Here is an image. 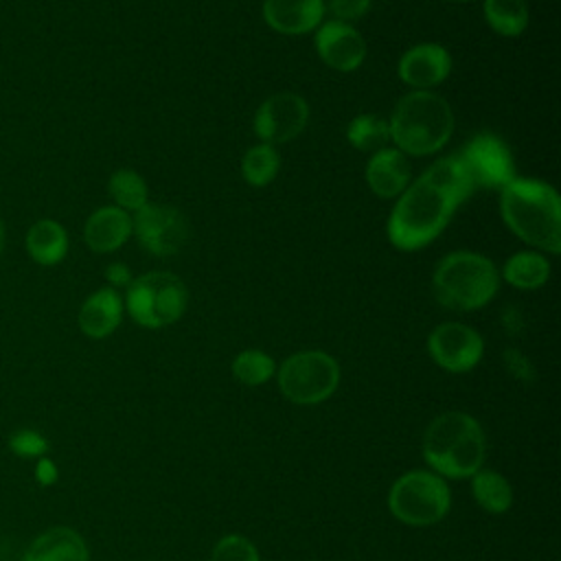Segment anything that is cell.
Returning <instances> with one entry per match:
<instances>
[{"label": "cell", "mask_w": 561, "mask_h": 561, "mask_svg": "<svg viewBox=\"0 0 561 561\" xmlns=\"http://www.w3.org/2000/svg\"><path fill=\"white\" fill-rule=\"evenodd\" d=\"M550 276V263L537 252H517L504 263V278L517 289H537Z\"/></svg>", "instance_id": "cell-22"}, {"label": "cell", "mask_w": 561, "mask_h": 561, "mask_svg": "<svg viewBox=\"0 0 561 561\" xmlns=\"http://www.w3.org/2000/svg\"><path fill=\"white\" fill-rule=\"evenodd\" d=\"M107 280L114 285V287H123V285H129L131 283V276H129V267L123 265V263H112L105 272Z\"/></svg>", "instance_id": "cell-32"}, {"label": "cell", "mask_w": 561, "mask_h": 561, "mask_svg": "<svg viewBox=\"0 0 561 561\" xmlns=\"http://www.w3.org/2000/svg\"><path fill=\"white\" fill-rule=\"evenodd\" d=\"M484 18L500 35H519L528 26V7L524 0H484Z\"/></svg>", "instance_id": "cell-23"}, {"label": "cell", "mask_w": 561, "mask_h": 561, "mask_svg": "<svg viewBox=\"0 0 561 561\" xmlns=\"http://www.w3.org/2000/svg\"><path fill=\"white\" fill-rule=\"evenodd\" d=\"M471 191L473 186L460 158H440L403 188L388 219V239L399 250L427 245L438 237Z\"/></svg>", "instance_id": "cell-1"}, {"label": "cell", "mask_w": 561, "mask_h": 561, "mask_svg": "<svg viewBox=\"0 0 561 561\" xmlns=\"http://www.w3.org/2000/svg\"><path fill=\"white\" fill-rule=\"evenodd\" d=\"M131 234V217L118 206L94 210L83 228V239L92 252H114Z\"/></svg>", "instance_id": "cell-17"}, {"label": "cell", "mask_w": 561, "mask_h": 561, "mask_svg": "<svg viewBox=\"0 0 561 561\" xmlns=\"http://www.w3.org/2000/svg\"><path fill=\"white\" fill-rule=\"evenodd\" d=\"M33 473H35V480H37L39 486H50L59 478V469H57V465L48 456H42V458L35 460Z\"/></svg>", "instance_id": "cell-31"}, {"label": "cell", "mask_w": 561, "mask_h": 561, "mask_svg": "<svg viewBox=\"0 0 561 561\" xmlns=\"http://www.w3.org/2000/svg\"><path fill=\"white\" fill-rule=\"evenodd\" d=\"M276 373V364L274 359L256 348H248L241 351L234 359H232V375L239 383L243 386H261L265 381H270Z\"/></svg>", "instance_id": "cell-25"}, {"label": "cell", "mask_w": 561, "mask_h": 561, "mask_svg": "<svg viewBox=\"0 0 561 561\" xmlns=\"http://www.w3.org/2000/svg\"><path fill=\"white\" fill-rule=\"evenodd\" d=\"M2 250H4V224L0 219V254H2Z\"/></svg>", "instance_id": "cell-33"}, {"label": "cell", "mask_w": 561, "mask_h": 561, "mask_svg": "<svg viewBox=\"0 0 561 561\" xmlns=\"http://www.w3.org/2000/svg\"><path fill=\"white\" fill-rule=\"evenodd\" d=\"M346 138L359 151L381 149L386 145V140L390 138V127L383 118L362 114L351 121V125L346 129Z\"/></svg>", "instance_id": "cell-27"}, {"label": "cell", "mask_w": 561, "mask_h": 561, "mask_svg": "<svg viewBox=\"0 0 561 561\" xmlns=\"http://www.w3.org/2000/svg\"><path fill=\"white\" fill-rule=\"evenodd\" d=\"M324 15L322 0H265L263 18L265 22L287 35L309 33L313 31Z\"/></svg>", "instance_id": "cell-16"}, {"label": "cell", "mask_w": 561, "mask_h": 561, "mask_svg": "<svg viewBox=\"0 0 561 561\" xmlns=\"http://www.w3.org/2000/svg\"><path fill=\"white\" fill-rule=\"evenodd\" d=\"M390 138L412 156H427L445 147L454 131L449 103L427 90L405 94L390 116Z\"/></svg>", "instance_id": "cell-4"}, {"label": "cell", "mask_w": 561, "mask_h": 561, "mask_svg": "<svg viewBox=\"0 0 561 561\" xmlns=\"http://www.w3.org/2000/svg\"><path fill=\"white\" fill-rule=\"evenodd\" d=\"M449 70H451V57L438 44H419L399 59L401 81L421 90L445 81Z\"/></svg>", "instance_id": "cell-14"}, {"label": "cell", "mask_w": 561, "mask_h": 561, "mask_svg": "<svg viewBox=\"0 0 561 561\" xmlns=\"http://www.w3.org/2000/svg\"><path fill=\"white\" fill-rule=\"evenodd\" d=\"M460 2H465V0H460Z\"/></svg>", "instance_id": "cell-34"}, {"label": "cell", "mask_w": 561, "mask_h": 561, "mask_svg": "<svg viewBox=\"0 0 561 561\" xmlns=\"http://www.w3.org/2000/svg\"><path fill=\"white\" fill-rule=\"evenodd\" d=\"M471 495L486 513L493 515L506 513L513 504L511 482L493 469H478L471 476Z\"/></svg>", "instance_id": "cell-21"}, {"label": "cell", "mask_w": 561, "mask_h": 561, "mask_svg": "<svg viewBox=\"0 0 561 561\" xmlns=\"http://www.w3.org/2000/svg\"><path fill=\"white\" fill-rule=\"evenodd\" d=\"M210 561H261L256 546L243 535H224L210 552Z\"/></svg>", "instance_id": "cell-29"}, {"label": "cell", "mask_w": 561, "mask_h": 561, "mask_svg": "<svg viewBox=\"0 0 561 561\" xmlns=\"http://www.w3.org/2000/svg\"><path fill=\"white\" fill-rule=\"evenodd\" d=\"M421 449L434 473L462 480L482 469L486 438L482 425L471 414L445 412L430 421Z\"/></svg>", "instance_id": "cell-3"}, {"label": "cell", "mask_w": 561, "mask_h": 561, "mask_svg": "<svg viewBox=\"0 0 561 561\" xmlns=\"http://www.w3.org/2000/svg\"><path fill=\"white\" fill-rule=\"evenodd\" d=\"M26 252L39 265H55L68 252V234L55 219H37L26 232Z\"/></svg>", "instance_id": "cell-20"}, {"label": "cell", "mask_w": 561, "mask_h": 561, "mask_svg": "<svg viewBox=\"0 0 561 561\" xmlns=\"http://www.w3.org/2000/svg\"><path fill=\"white\" fill-rule=\"evenodd\" d=\"M276 379L285 399L298 405H316L337 390L340 366L324 351H300L280 364Z\"/></svg>", "instance_id": "cell-8"}, {"label": "cell", "mask_w": 561, "mask_h": 561, "mask_svg": "<svg viewBox=\"0 0 561 561\" xmlns=\"http://www.w3.org/2000/svg\"><path fill=\"white\" fill-rule=\"evenodd\" d=\"M432 359L447 373H469L484 353V342L478 331L460 322H443L427 337Z\"/></svg>", "instance_id": "cell-11"}, {"label": "cell", "mask_w": 561, "mask_h": 561, "mask_svg": "<svg viewBox=\"0 0 561 561\" xmlns=\"http://www.w3.org/2000/svg\"><path fill=\"white\" fill-rule=\"evenodd\" d=\"M458 158L473 188H502L515 178L511 151L497 136L478 134L465 145Z\"/></svg>", "instance_id": "cell-10"}, {"label": "cell", "mask_w": 561, "mask_h": 561, "mask_svg": "<svg viewBox=\"0 0 561 561\" xmlns=\"http://www.w3.org/2000/svg\"><path fill=\"white\" fill-rule=\"evenodd\" d=\"M495 265L476 252H451L434 270L432 289L447 309L473 311L484 307L497 291Z\"/></svg>", "instance_id": "cell-5"}, {"label": "cell", "mask_w": 561, "mask_h": 561, "mask_svg": "<svg viewBox=\"0 0 561 561\" xmlns=\"http://www.w3.org/2000/svg\"><path fill=\"white\" fill-rule=\"evenodd\" d=\"M188 302L184 283L169 272H149L127 285L125 305L134 322L160 329L175 322Z\"/></svg>", "instance_id": "cell-7"}, {"label": "cell", "mask_w": 561, "mask_h": 561, "mask_svg": "<svg viewBox=\"0 0 561 561\" xmlns=\"http://www.w3.org/2000/svg\"><path fill=\"white\" fill-rule=\"evenodd\" d=\"M22 561H90V550L75 528L53 526L26 546Z\"/></svg>", "instance_id": "cell-15"}, {"label": "cell", "mask_w": 561, "mask_h": 561, "mask_svg": "<svg viewBox=\"0 0 561 561\" xmlns=\"http://www.w3.org/2000/svg\"><path fill=\"white\" fill-rule=\"evenodd\" d=\"M506 226L526 243L550 254L561 252V204L557 191L539 180L513 178L500 188Z\"/></svg>", "instance_id": "cell-2"}, {"label": "cell", "mask_w": 561, "mask_h": 561, "mask_svg": "<svg viewBox=\"0 0 561 561\" xmlns=\"http://www.w3.org/2000/svg\"><path fill=\"white\" fill-rule=\"evenodd\" d=\"M449 506V486L434 471L412 469L399 476L388 491L390 513L408 526H432L447 515Z\"/></svg>", "instance_id": "cell-6"}, {"label": "cell", "mask_w": 561, "mask_h": 561, "mask_svg": "<svg viewBox=\"0 0 561 561\" xmlns=\"http://www.w3.org/2000/svg\"><path fill=\"white\" fill-rule=\"evenodd\" d=\"M316 50L327 66L348 72L362 66L366 57V42L351 24L331 20L318 28Z\"/></svg>", "instance_id": "cell-13"}, {"label": "cell", "mask_w": 561, "mask_h": 561, "mask_svg": "<svg viewBox=\"0 0 561 561\" xmlns=\"http://www.w3.org/2000/svg\"><path fill=\"white\" fill-rule=\"evenodd\" d=\"M280 158L272 145H256L245 151L241 160V173L248 184L252 186H265L270 184L278 173Z\"/></svg>", "instance_id": "cell-24"}, {"label": "cell", "mask_w": 561, "mask_h": 561, "mask_svg": "<svg viewBox=\"0 0 561 561\" xmlns=\"http://www.w3.org/2000/svg\"><path fill=\"white\" fill-rule=\"evenodd\" d=\"M366 180L373 193L379 197L401 195L410 182L408 160L399 149L381 147L370 156L366 164Z\"/></svg>", "instance_id": "cell-18"}, {"label": "cell", "mask_w": 561, "mask_h": 561, "mask_svg": "<svg viewBox=\"0 0 561 561\" xmlns=\"http://www.w3.org/2000/svg\"><path fill=\"white\" fill-rule=\"evenodd\" d=\"M131 232L147 252L171 256L184 248L188 239V221L178 208L145 204L131 217Z\"/></svg>", "instance_id": "cell-9"}, {"label": "cell", "mask_w": 561, "mask_h": 561, "mask_svg": "<svg viewBox=\"0 0 561 561\" xmlns=\"http://www.w3.org/2000/svg\"><path fill=\"white\" fill-rule=\"evenodd\" d=\"M123 316V300L114 287H103L94 291L79 309V329L92 337L101 340L114 333L121 324Z\"/></svg>", "instance_id": "cell-19"}, {"label": "cell", "mask_w": 561, "mask_h": 561, "mask_svg": "<svg viewBox=\"0 0 561 561\" xmlns=\"http://www.w3.org/2000/svg\"><path fill=\"white\" fill-rule=\"evenodd\" d=\"M309 118V105L302 96L283 92L263 101L254 116V131L265 145H278L296 138Z\"/></svg>", "instance_id": "cell-12"}, {"label": "cell", "mask_w": 561, "mask_h": 561, "mask_svg": "<svg viewBox=\"0 0 561 561\" xmlns=\"http://www.w3.org/2000/svg\"><path fill=\"white\" fill-rule=\"evenodd\" d=\"M324 9H329L337 22L348 24L351 20H357L368 13L370 0H329V4Z\"/></svg>", "instance_id": "cell-30"}, {"label": "cell", "mask_w": 561, "mask_h": 561, "mask_svg": "<svg viewBox=\"0 0 561 561\" xmlns=\"http://www.w3.org/2000/svg\"><path fill=\"white\" fill-rule=\"evenodd\" d=\"M110 195L123 210H138L147 204V184L131 169H118L110 178Z\"/></svg>", "instance_id": "cell-26"}, {"label": "cell", "mask_w": 561, "mask_h": 561, "mask_svg": "<svg viewBox=\"0 0 561 561\" xmlns=\"http://www.w3.org/2000/svg\"><path fill=\"white\" fill-rule=\"evenodd\" d=\"M7 445L18 458H24V460H37L42 456H48V449H50L48 438L33 427H20L11 432L7 438Z\"/></svg>", "instance_id": "cell-28"}]
</instances>
